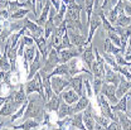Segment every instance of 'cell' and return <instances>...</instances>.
<instances>
[{
    "label": "cell",
    "instance_id": "30",
    "mask_svg": "<svg viewBox=\"0 0 131 130\" xmlns=\"http://www.w3.org/2000/svg\"><path fill=\"white\" fill-rule=\"evenodd\" d=\"M105 80L103 78H100V77H93V81H92V87H93V94L97 96L102 88V85H103Z\"/></svg>",
    "mask_w": 131,
    "mask_h": 130
},
{
    "label": "cell",
    "instance_id": "12",
    "mask_svg": "<svg viewBox=\"0 0 131 130\" xmlns=\"http://www.w3.org/2000/svg\"><path fill=\"white\" fill-rule=\"evenodd\" d=\"M105 82L107 83H112L115 86H117L120 83V73L112 69V67L110 65H105Z\"/></svg>",
    "mask_w": 131,
    "mask_h": 130
},
{
    "label": "cell",
    "instance_id": "15",
    "mask_svg": "<svg viewBox=\"0 0 131 130\" xmlns=\"http://www.w3.org/2000/svg\"><path fill=\"white\" fill-rule=\"evenodd\" d=\"M62 102H63L62 96H61V95L54 94V95H53V96H52V97L46 102L44 107H46V110H47V111H54V113H57Z\"/></svg>",
    "mask_w": 131,
    "mask_h": 130
},
{
    "label": "cell",
    "instance_id": "22",
    "mask_svg": "<svg viewBox=\"0 0 131 130\" xmlns=\"http://www.w3.org/2000/svg\"><path fill=\"white\" fill-rule=\"evenodd\" d=\"M112 111H124V113H129V107H127V95H124L121 98H118V101L111 106Z\"/></svg>",
    "mask_w": 131,
    "mask_h": 130
},
{
    "label": "cell",
    "instance_id": "21",
    "mask_svg": "<svg viewBox=\"0 0 131 130\" xmlns=\"http://www.w3.org/2000/svg\"><path fill=\"white\" fill-rule=\"evenodd\" d=\"M34 92L39 94V85H38V80H37L35 76L33 77L32 80H28L27 83H25V94H27V96L32 95Z\"/></svg>",
    "mask_w": 131,
    "mask_h": 130
},
{
    "label": "cell",
    "instance_id": "23",
    "mask_svg": "<svg viewBox=\"0 0 131 130\" xmlns=\"http://www.w3.org/2000/svg\"><path fill=\"white\" fill-rule=\"evenodd\" d=\"M69 115H73V111H72V105L67 104V102H62L58 111H57V116L58 119H63L66 116H69Z\"/></svg>",
    "mask_w": 131,
    "mask_h": 130
},
{
    "label": "cell",
    "instance_id": "42",
    "mask_svg": "<svg viewBox=\"0 0 131 130\" xmlns=\"http://www.w3.org/2000/svg\"><path fill=\"white\" fill-rule=\"evenodd\" d=\"M126 46H127V48L125 49V51H131V35L129 37V39H127V44Z\"/></svg>",
    "mask_w": 131,
    "mask_h": 130
},
{
    "label": "cell",
    "instance_id": "33",
    "mask_svg": "<svg viewBox=\"0 0 131 130\" xmlns=\"http://www.w3.org/2000/svg\"><path fill=\"white\" fill-rule=\"evenodd\" d=\"M93 4H95V0H84V4H83V8H84V10L87 13L88 20L91 19L92 12H93Z\"/></svg>",
    "mask_w": 131,
    "mask_h": 130
},
{
    "label": "cell",
    "instance_id": "41",
    "mask_svg": "<svg viewBox=\"0 0 131 130\" xmlns=\"http://www.w3.org/2000/svg\"><path fill=\"white\" fill-rule=\"evenodd\" d=\"M4 73H5L4 71H0V86L4 83Z\"/></svg>",
    "mask_w": 131,
    "mask_h": 130
},
{
    "label": "cell",
    "instance_id": "44",
    "mask_svg": "<svg viewBox=\"0 0 131 130\" xmlns=\"http://www.w3.org/2000/svg\"><path fill=\"white\" fill-rule=\"evenodd\" d=\"M62 1H63V3H64V4H68V3H69V1H71V0H62Z\"/></svg>",
    "mask_w": 131,
    "mask_h": 130
},
{
    "label": "cell",
    "instance_id": "14",
    "mask_svg": "<svg viewBox=\"0 0 131 130\" xmlns=\"http://www.w3.org/2000/svg\"><path fill=\"white\" fill-rule=\"evenodd\" d=\"M81 58L83 61V63L90 68L92 62L95 61V51H93V44L92 43H90V44H87V47H84L83 52L81 53Z\"/></svg>",
    "mask_w": 131,
    "mask_h": 130
},
{
    "label": "cell",
    "instance_id": "48",
    "mask_svg": "<svg viewBox=\"0 0 131 130\" xmlns=\"http://www.w3.org/2000/svg\"><path fill=\"white\" fill-rule=\"evenodd\" d=\"M130 16H131V15H130Z\"/></svg>",
    "mask_w": 131,
    "mask_h": 130
},
{
    "label": "cell",
    "instance_id": "19",
    "mask_svg": "<svg viewBox=\"0 0 131 130\" xmlns=\"http://www.w3.org/2000/svg\"><path fill=\"white\" fill-rule=\"evenodd\" d=\"M40 125H42V123L38 121V120H35V119H27L20 125H13V129H25V130L38 129Z\"/></svg>",
    "mask_w": 131,
    "mask_h": 130
},
{
    "label": "cell",
    "instance_id": "28",
    "mask_svg": "<svg viewBox=\"0 0 131 130\" xmlns=\"http://www.w3.org/2000/svg\"><path fill=\"white\" fill-rule=\"evenodd\" d=\"M35 51H37V47L33 44V46H28L25 51H24V59H27V62L30 63L33 62V59H34V57H35Z\"/></svg>",
    "mask_w": 131,
    "mask_h": 130
},
{
    "label": "cell",
    "instance_id": "10",
    "mask_svg": "<svg viewBox=\"0 0 131 130\" xmlns=\"http://www.w3.org/2000/svg\"><path fill=\"white\" fill-rule=\"evenodd\" d=\"M92 105H91V102L88 104V106L82 111V115H83V124H84V126H86V129L88 130H93L95 129V126H96V121H95V119H93V115H92Z\"/></svg>",
    "mask_w": 131,
    "mask_h": 130
},
{
    "label": "cell",
    "instance_id": "38",
    "mask_svg": "<svg viewBox=\"0 0 131 130\" xmlns=\"http://www.w3.org/2000/svg\"><path fill=\"white\" fill-rule=\"evenodd\" d=\"M23 41H24V43L27 44V46H33L34 44V39H33L32 37H28V35H23V38H21Z\"/></svg>",
    "mask_w": 131,
    "mask_h": 130
},
{
    "label": "cell",
    "instance_id": "16",
    "mask_svg": "<svg viewBox=\"0 0 131 130\" xmlns=\"http://www.w3.org/2000/svg\"><path fill=\"white\" fill-rule=\"evenodd\" d=\"M61 96H62V100L67 102V104H69V105H73L74 102H77L78 101V98L81 97L73 88L72 90H63L62 92H61Z\"/></svg>",
    "mask_w": 131,
    "mask_h": 130
},
{
    "label": "cell",
    "instance_id": "31",
    "mask_svg": "<svg viewBox=\"0 0 131 130\" xmlns=\"http://www.w3.org/2000/svg\"><path fill=\"white\" fill-rule=\"evenodd\" d=\"M12 69V65H10V61H9V58H8V56H1V58H0V71H4V72H6V71H10Z\"/></svg>",
    "mask_w": 131,
    "mask_h": 130
},
{
    "label": "cell",
    "instance_id": "26",
    "mask_svg": "<svg viewBox=\"0 0 131 130\" xmlns=\"http://www.w3.org/2000/svg\"><path fill=\"white\" fill-rule=\"evenodd\" d=\"M29 13H30V10H29L28 8H25V9L20 8L19 10H16V12L12 13V14L9 15V20H19V19H24Z\"/></svg>",
    "mask_w": 131,
    "mask_h": 130
},
{
    "label": "cell",
    "instance_id": "27",
    "mask_svg": "<svg viewBox=\"0 0 131 130\" xmlns=\"http://www.w3.org/2000/svg\"><path fill=\"white\" fill-rule=\"evenodd\" d=\"M115 25H118V27H122V28L129 27V25H131V16L125 15V13L124 14H120V15L117 16V20H116Z\"/></svg>",
    "mask_w": 131,
    "mask_h": 130
},
{
    "label": "cell",
    "instance_id": "34",
    "mask_svg": "<svg viewBox=\"0 0 131 130\" xmlns=\"http://www.w3.org/2000/svg\"><path fill=\"white\" fill-rule=\"evenodd\" d=\"M107 35H108V38L111 39V42L114 43L116 47H120L121 48V41H120V35L117 33L115 32V31H111V32H107Z\"/></svg>",
    "mask_w": 131,
    "mask_h": 130
},
{
    "label": "cell",
    "instance_id": "20",
    "mask_svg": "<svg viewBox=\"0 0 131 130\" xmlns=\"http://www.w3.org/2000/svg\"><path fill=\"white\" fill-rule=\"evenodd\" d=\"M34 43L37 44V48L38 51L40 52V54H42V59H43V62L47 59V57H48V51H47V39L44 38V37H40V38H37V39H34Z\"/></svg>",
    "mask_w": 131,
    "mask_h": 130
},
{
    "label": "cell",
    "instance_id": "11",
    "mask_svg": "<svg viewBox=\"0 0 131 130\" xmlns=\"http://www.w3.org/2000/svg\"><path fill=\"white\" fill-rule=\"evenodd\" d=\"M69 86L80 95L83 96L86 95V91H84V86H83V75H76V76H72L69 78Z\"/></svg>",
    "mask_w": 131,
    "mask_h": 130
},
{
    "label": "cell",
    "instance_id": "45",
    "mask_svg": "<svg viewBox=\"0 0 131 130\" xmlns=\"http://www.w3.org/2000/svg\"><path fill=\"white\" fill-rule=\"evenodd\" d=\"M127 69H129V72L131 73V66H129V67H127Z\"/></svg>",
    "mask_w": 131,
    "mask_h": 130
},
{
    "label": "cell",
    "instance_id": "35",
    "mask_svg": "<svg viewBox=\"0 0 131 130\" xmlns=\"http://www.w3.org/2000/svg\"><path fill=\"white\" fill-rule=\"evenodd\" d=\"M37 0H25V8H28L30 12H32L34 15L37 16Z\"/></svg>",
    "mask_w": 131,
    "mask_h": 130
},
{
    "label": "cell",
    "instance_id": "2",
    "mask_svg": "<svg viewBox=\"0 0 131 130\" xmlns=\"http://www.w3.org/2000/svg\"><path fill=\"white\" fill-rule=\"evenodd\" d=\"M58 63H59V54H58L57 49L53 48L50 52H49L48 57H47V59L44 61V63H43V66H42V68L39 69L40 76L52 73L53 69L56 68V66L58 65Z\"/></svg>",
    "mask_w": 131,
    "mask_h": 130
},
{
    "label": "cell",
    "instance_id": "8",
    "mask_svg": "<svg viewBox=\"0 0 131 130\" xmlns=\"http://www.w3.org/2000/svg\"><path fill=\"white\" fill-rule=\"evenodd\" d=\"M116 87H117V86H115L112 83L103 82L102 88H101V91H100V94L105 95V97L110 101L111 105H115V104L118 101V98L116 97Z\"/></svg>",
    "mask_w": 131,
    "mask_h": 130
},
{
    "label": "cell",
    "instance_id": "17",
    "mask_svg": "<svg viewBox=\"0 0 131 130\" xmlns=\"http://www.w3.org/2000/svg\"><path fill=\"white\" fill-rule=\"evenodd\" d=\"M114 114L117 116L121 128L124 130H130L131 129V119L129 117V113H124V111H114Z\"/></svg>",
    "mask_w": 131,
    "mask_h": 130
},
{
    "label": "cell",
    "instance_id": "5",
    "mask_svg": "<svg viewBox=\"0 0 131 130\" xmlns=\"http://www.w3.org/2000/svg\"><path fill=\"white\" fill-rule=\"evenodd\" d=\"M24 27L27 28V31L30 32V35H32L33 39L44 37V28L38 25L35 22H32V19H29L28 16L24 18Z\"/></svg>",
    "mask_w": 131,
    "mask_h": 130
},
{
    "label": "cell",
    "instance_id": "9",
    "mask_svg": "<svg viewBox=\"0 0 131 130\" xmlns=\"http://www.w3.org/2000/svg\"><path fill=\"white\" fill-rule=\"evenodd\" d=\"M24 87H25V85H19L18 91L13 90V91H10V94H9V95L12 96V100H13L14 105H15L18 109L28 100V96H27V94H25V91H24Z\"/></svg>",
    "mask_w": 131,
    "mask_h": 130
},
{
    "label": "cell",
    "instance_id": "43",
    "mask_svg": "<svg viewBox=\"0 0 131 130\" xmlns=\"http://www.w3.org/2000/svg\"><path fill=\"white\" fill-rule=\"evenodd\" d=\"M4 125H5V121H4V123H0V129H1V128H3Z\"/></svg>",
    "mask_w": 131,
    "mask_h": 130
},
{
    "label": "cell",
    "instance_id": "25",
    "mask_svg": "<svg viewBox=\"0 0 131 130\" xmlns=\"http://www.w3.org/2000/svg\"><path fill=\"white\" fill-rule=\"evenodd\" d=\"M52 75H58V76H71L69 75V67L68 63H58L56 68L53 69Z\"/></svg>",
    "mask_w": 131,
    "mask_h": 130
},
{
    "label": "cell",
    "instance_id": "40",
    "mask_svg": "<svg viewBox=\"0 0 131 130\" xmlns=\"http://www.w3.org/2000/svg\"><path fill=\"white\" fill-rule=\"evenodd\" d=\"M124 58H125L127 62H130L131 61V51H125V53H124Z\"/></svg>",
    "mask_w": 131,
    "mask_h": 130
},
{
    "label": "cell",
    "instance_id": "37",
    "mask_svg": "<svg viewBox=\"0 0 131 130\" xmlns=\"http://www.w3.org/2000/svg\"><path fill=\"white\" fill-rule=\"evenodd\" d=\"M122 4H124V12L126 13V15H131V1L122 0Z\"/></svg>",
    "mask_w": 131,
    "mask_h": 130
},
{
    "label": "cell",
    "instance_id": "7",
    "mask_svg": "<svg viewBox=\"0 0 131 130\" xmlns=\"http://www.w3.org/2000/svg\"><path fill=\"white\" fill-rule=\"evenodd\" d=\"M67 33H68L69 41L73 46H77V47H86L87 46V34H82L74 29H67Z\"/></svg>",
    "mask_w": 131,
    "mask_h": 130
},
{
    "label": "cell",
    "instance_id": "24",
    "mask_svg": "<svg viewBox=\"0 0 131 130\" xmlns=\"http://www.w3.org/2000/svg\"><path fill=\"white\" fill-rule=\"evenodd\" d=\"M71 126H73V128H76V129H86V126H84V124H83V115H82V111L72 115Z\"/></svg>",
    "mask_w": 131,
    "mask_h": 130
},
{
    "label": "cell",
    "instance_id": "36",
    "mask_svg": "<svg viewBox=\"0 0 131 130\" xmlns=\"http://www.w3.org/2000/svg\"><path fill=\"white\" fill-rule=\"evenodd\" d=\"M106 129L107 130H120V129H122L121 128V124H120V121L118 120H111L110 121V124L106 126Z\"/></svg>",
    "mask_w": 131,
    "mask_h": 130
},
{
    "label": "cell",
    "instance_id": "4",
    "mask_svg": "<svg viewBox=\"0 0 131 130\" xmlns=\"http://www.w3.org/2000/svg\"><path fill=\"white\" fill-rule=\"evenodd\" d=\"M97 102H98V106H100V110H101V115L108 117L110 120H118L117 116L114 114L112 109H111V105L106 101V97L105 95L102 94H98L97 95Z\"/></svg>",
    "mask_w": 131,
    "mask_h": 130
},
{
    "label": "cell",
    "instance_id": "6",
    "mask_svg": "<svg viewBox=\"0 0 131 130\" xmlns=\"http://www.w3.org/2000/svg\"><path fill=\"white\" fill-rule=\"evenodd\" d=\"M102 24V19L98 13L96 12H92V15H91V19L88 20V25H90V33L87 35V44H90L93 39V35L97 31V28Z\"/></svg>",
    "mask_w": 131,
    "mask_h": 130
},
{
    "label": "cell",
    "instance_id": "1",
    "mask_svg": "<svg viewBox=\"0 0 131 130\" xmlns=\"http://www.w3.org/2000/svg\"><path fill=\"white\" fill-rule=\"evenodd\" d=\"M46 101L43 100V97L38 94L34 96H28V106L24 111L23 115V121L27 119H35L38 121L43 120L44 117V113H46Z\"/></svg>",
    "mask_w": 131,
    "mask_h": 130
},
{
    "label": "cell",
    "instance_id": "39",
    "mask_svg": "<svg viewBox=\"0 0 131 130\" xmlns=\"http://www.w3.org/2000/svg\"><path fill=\"white\" fill-rule=\"evenodd\" d=\"M50 3L53 4V8H56V10L58 12L61 8V0H50Z\"/></svg>",
    "mask_w": 131,
    "mask_h": 130
},
{
    "label": "cell",
    "instance_id": "3",
    "mask_svg": "<svg viewBox=\"0 0 131 130\" xmlns=\"http://www.w3.org/2000/svg\"><path fill=\"white\" fill-rule=\"evenodd\" d=\"M72 76H58V75H52L50 77V85L53 88V92L57 95H61V92L69 86V78Z\"/></svg>",
    "mask_w": 131,
    "mask_h": 130
},
{
    "label": "cell",
    "instance_id": "32",
    "mask_svg": "<svg viewBox=\"0 0 131 130\" xmlns=\"http://www.w3.org/2000/svg\"><path fill=\"white\" fill-rule=\"evenodd\" d=\"M71 123H72V115L63 117V120H61V119L57 120V126H58V129H66V128L71 126Z\"/></svg>",
    "mask_w": 131,
    "mask_h": 130
},
{
    "label": "cell",
    "instance_id": "13",
    "mask_svg": "<svg viewBox=\"0 0 131 130\" xmlns=\"http://www.w3.org/2000/svg\"><path fill=\"white\" fill-rule=\"evenodd\" d=\"M16 110H18V107L14 105V102H13V100H12V96L8 95L5 102H4L3 106L0 107V116H12Z\"/></svg>",
    "mask_w": 131,
    "mask_h": 130
},
{
    "label": "cell",
    "instance_id": "47",
    "mask_svg": "<svg viewBox=\"0 0 131 130\" xmlns=\"http://www.w3.org/2000/svg\"><path fill=\"white\" fill-rule=\"evenodd\" d=\"M129 1H131V0H129Z\"/></svg>",
    "mask_w": 131,
    "mask_h": 130
},
{
    "label": "cell",
    "instance_id": "29",
    "mask_svg": "<svg viewBox=\"0 0 131 130\" xmlns=\"http://www.w3.org/2000/svg\"><path fill=\"white\" fill-rule=\"evenodd\" d=\"M23 6H25V3H19L18 0H8V12H9V14L19 10Z\"/></svg>",
    "mask_w": 131,
    "mask_h": 130
},
{
    "label": "cell",
    "instance_id": "46",
    "mask_svg": "<svg viewBox=\"0 0 131 130\" xmlns=\"http://www.w3.org/2000/svg\"><path fill=\"white\" fill-rule=\"evenodd\" d=\"M0 51H1V46H0Z\"/></svg>",
    "mask_w": 131,
    "mask_h": 130
},
{
    "label": "cell",
    "instance_id": "18",
    "mask_svg": "<svg viewBox=\"0 0 131 130\" xmlns=\"http://www.w3.org/2000/svg\"><path fill=\"white\" fill-rule=\"evenodd\" d=\"M88 104H90V97H87V95L81 96V97L78 98L77 102H74V104L72 105V111H73V114H77V113L83 111V110L88 106Z\"/></svg>",
    "mask_w": 131,
    "mask_h": 130
}]
</instances>
